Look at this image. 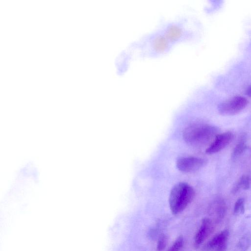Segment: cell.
Segmentation results:
<instances>
[{"mask_svg": "<svg viewBox=\"0 0 251 251\" xmlns=\"http://www.w3.org/2000/svg\"><path fill=\"white\" fill-rule=\"evenodd\" d=\"M174 46L158 28L148 33L128 45L116 57L115 66L122 74L137 58H154L169 52Z\"/></svg>", "mask_w": 251, "mask_h": 251, "instance_id": "1", "label": "cell"}, {"mask_svg": "<svg viewBox=\"0 0 251 251\" xmlns=\"http://www.w3.org/2000/svg\"><path fill=\"white\" fill-rule=\"evenodd\" d=\"M157 28L174 46L191 42L196 35L193 20L188 15L163 21Z\"/></svg>", "mask_w": 251, "mask_h": 251, "instance_id": "2", "label": "cell"}, {"mask_svg": "<svg viewBox=\"0 0 251 251\" xmlns=\"http://www.w3.org/2000/svg\"><path fill=\"white\" fill-rule=\"evenodd\" d=\"M218 129L212 126L193 124L184 129L183 137L191 146L201 147L206 146L218 134Z\"/></svg>", "mask_w": 251, "mask_h": 251, "instance_id": "3", "label": "cell"}, {"mask_svg": "<svg viewBox=\"0 0 251 251\" xmlns=\"http://www.w3.org/2000/svg\"><path fill=\"white\" fill-rule=\"evenodd\" d=\"M195 192L193 188L185 182L176 184L171 189L169 203L173 214L182 212L193 200Z\"/></svg>", "mask_w": 251, "mask_h": 251, "instance_id": "4", "label": "cell"}, {"mask_svg": "<svg viewBox=\"0 0 251 251\" xmlns=\"http://www.w3.org/2000/svg\"><path fill=\"white\" fill-rule=\"evenodd\" d=\"M248 100L244 97L237 96L221 103L218 110L224 116H232L242 111L248 105Z\"/></svg>", "mask_w": 251, "mask_h": 251, "instance_id": "5", "label": "cell"}, {"mask_svg": "<svg viewBox=\"0 0 251 251\" xmlns=\"http://www.w3.org/2000/svg\"><path fill=\"white\" fill-rule=\"evenodd\" d=\"M207 160L204 158L196 157H182L176 162L177 168L183 173L196 172L207 164Z\"/></svg>", "mask_w": 251, "mask_h": 251, "instance_id": "6", "label": "cell"}, {"mask_svg": "<svg viewBox=\"0 0 251 251\" xmlns=\"http://www.w3.org/2000/svg\"><path fill=\"white\" fill-rule=\"evenodd\" d=\"M229 231L224 229L216 234L202 247V251H226L229 237Z\"/></svg>", "mask_w": 251, "mask_h": 251, "instance_id": "7", "label": "cell"}, {"mask_svg": "<svg viewBox=\"0 0 251 251\" xmlns=\"http://www.w3.org/2000/svg\"><path fill=\"white\" fill-rule=\"evenodd\" d=\"M233 138V133L229 131L218 134L205 150V152L211 154L220 151L230 143Z\"/></svg>", "mask_w": 251, "mask_h": 251, "instance_id": "8", "label": "cell"}, {"mask_svg": "<svg viewBox=\"0 0 251 251\" xmlns=\"http://www.w3.org/2000/svg\"><path fill=\"white\" fill-rule=\"evenodd\" d=\"M214 222L209 218L202 219L201 225L194 237V245L196 248L200 246L208 237L214 229Z\"/></svg>", "mask_w": 251, "mask_h": 251, "instance_id": "9", "label": "cell"}, {"mask_svg": "<svg viewBox=\"0 0 251 251\" xmlns=\"http://www.w3.org/2000/svg\"><path fill=\"white\" fill-rule=\"evenodd\" d=\"M226 210L225 202L222 199H218L214 202L211 207V213L214 222H220L225 217Z\"/></svg>", "mask_w": 251, "mask_h": 251, "instance_id": "10", "label": "cell"}, {"mask_svg": "<svg viewBox=\"0 0 251 251\" xmlns=\"http://www.w3.org/2000/svg\"><path fill=\"white\" fill-rule=\"evenodd\" d=\"M250 186V178L247 175L242 176L238 180L236 185L234 186L232 192L236 193L241 189L248 190Z\"/></svg>", "mask_w": 251, "mask_h": 251, "instance_id": "11", "label": "cell"}, {"mask_svg": "<svg viewBox=\"0 0 251 251\" xmlns=\"http://www.w3.org/2000/svg\"><path fill=\"white\" fill-rule=\"evenodd\" d=\"M251 244V235L246 233L239 240L236 249L237 251H246Z\"/></svg>", "mask_w": 251, "mask_h": 251, "instance_id": "12", "label": "cell"}, {"mask_svg": "<svg viewBox=\"0 0 251 251\" xmlns=\"http://www.w3.org/2000/svg\"><path fill=\"white\" fill-rule=\"evenodd\" d=\"M245 200L243 198L238 199L235 202L233 212L236 215L244 214L245 212Z\"/></svg>", "mask_w": 251, "mask_h": 251, "instance_id": "13", "label": "cell"}, {"mask_svg": "<svg viewBox=\"0 0 251 251\" xmlns=\"http://www.w3.org/2000/svg\"><path fill=\"white\" fill-rule=\"evenodd\" d=\"M183 245V237L181 235L179 236L167 251H179L182 248Z\"/></svg>", "mask_w": 251, "mask_h": 251, "instance_id": "14", "label": "cell"}, {"mask_svg": "<svg viewBox=\"0 0 251 251\" xmlns=\"http://www.w3.org/2000/svg\"><path fill=\"white\" fill-rule=\"evenodd\" d=\"M247 149V145L244 141L239 142L235 147L232 155L237 157L241 154Z\"/></svg>", "mask_w": 251, "mask_h": 251, "instance_id": "15", "label": "cell"}, {"mask_svg": "<svg viewBox=\"0 0 251 251\" xmlns=\"http://www.w3.org/2000/svg\"><path fill=\"white\" fill-rule=\"evenodd\" d=\"M167 242V237L165 234L162 233L159 236L157 243V251H162L166 248Z\"/></svg>", "mask_w": 251, "mask_h": 251, "instance_id": "16", "label": "cell"}, {"mask_svg": "<svg viewBox=\"0 0 251 251\" xmlns=\"http://www.w3.org/2000/svg\"><path fill=\"white\" fill-rule=\"evenodd\" d=\"M246 93L249 97H251V85L247 88Z\"/></svg>", "mask_w": 251, "mask_h": 251, "instance_id": "17", "label": "cell"}]
</instances>
